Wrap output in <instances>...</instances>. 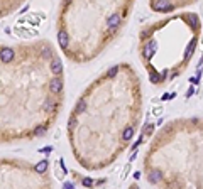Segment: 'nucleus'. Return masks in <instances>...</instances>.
Instances as JSON below:
<instances>
[{"instance_id": "obj_16", "label": "nucleus", "mask_w": 203, "mask_h": 189, "mask_svg": "<svg viewBox=\"0 0 203 189\" xmlns=\"http://www.w3.org/2000/svg\"><path fill=\"white\" fill-rule=\"evenodd\" d=\"M152 130H154V123H147V125L144 127V130H142V137H147V135H151Z\"/></svg>"}, {"instance_id": "obj_14", "label": "nucleus", "mask_w": 203, "mask_h": 189, "mask_svg": "<svg viewBox=\"0 0 203 189\" xmlns=\"http://www.w3.org/2000/svg\"><path fill=\"white\" fill-rule=\"evenodd\" d=\"M46 169H47V160H41V162L37 164L36 167H34V171L39 172V174H42V172L46 171Z\"/></svg>"}, {"instance_id": "obj_19", "label": "nucleus", "mask_w": 203, "mask_h": 189, "mask_svg": "<svg viewBox=\"0 0 203 189\" xmlns=\"http://www.w3.org/2000/svg\"><path fill=\"white\" fill-rule=\"evenodd\" d=\"M151 32H152V29H147V30H142L141 32V39H147L149 36H151Z\"/></svg>"}, {"instance_id": "obj_26", "label": "nucleus", "mask_w": 203, "mask_h": 189, "mask_svg": "<svg viewBox=\"0 0 203 189\" xmlns=\"http://www.w3.org/2000/svg\"><path fill=\"white\" fill-rule=\"evenodd\" d=\"M190 83H191V84H196V83H198V80H196V78H191V80H190Z\"/></svg>"}, {"instance_id": "obj_27", "label": "nucleus", "mask_w": 203, "mask_h": 189, "mask_svg": "<svg viewBox=\"0 0 203 189\" xmlns=\"http://www.w3.org/2000/svg\"><path fill=\"white\" fill-rule=\"evenodd\" d=\"M134 189H139V187H134Z\"/></svg>"}, {"instance_id": "obj_5", "label": "nucleus", "mask_w": 203, "mask_h": 189, "mask_svg": "<svg viewBox=\"0 0 203 189\" xmlns=\"http://www.w3.org/2000/svg\"><path fill=\"white\" fill-rule=\"evenodd\" d=\"M185 20L190 24V27H191L193 30L200 29V19H198L196 14H185Z\"/></svg>"}, {"instance_id": "obj_3", "label": "nucleus", "mask_w": 203, "mask_h": 189, "mask_svg": "<svg viewBox=\"0 0 203 189\" xmlns=\"http://www.w3.org/2000/svg\"><path fill=\"white\" fill-rule=\"evenodd\" d=\"M120 20H122V15L120 14H112L109 17V20H107V26H109V34L112 36L113 32L117 30V27H119Z\"/></svg>"}, {"instance_id": "obj_17", "label": "nucleus", "mask_w": 203, "mask_h": 189, "mask_svg": "<svg viewBox=\"0 0 203 189\" xmlns=\"http://www.w3.org/2000/svg\"><path fill=\"white\" fill-rule=\"evenodd\" d=\"M117 73H119V68H117V66H113V68H110V69H109V73H107V78H113Z\"/></svg>"}, {"instance_id": "obj_25", "label": "nucleus", "mask_w": 203, "mask_h": 189, "mask_svg": "<svg viewBox=\"0 0 203 189\" xmlns=\"http://www.w3.org/2000/svg\"><path fill=\"white\" fill-rule=\"evenodd\" d=\"M65 189H73V184H69V182H66V184H65Z\"/></svg>"}, {"instance_id": "obj_21", "label": "nucleus", "mask_w": 203, "mask_h": 189, "mask_svg": "<svg viewBox=\"0 0 203 189\" xmlns=\"http://www.w3.org/2000/svg\"><path fill=\"white\" fill-rule=\"evenodd\" d=\"M83 186H93V181H91L90 177H88V179H83Z\"/></svg>"}, {"instance_id": "obj_18", "label": "nucleus", "mask_w": 203, "mask_h": 189, "mask_svg": "<svg viewBox=\"0 0 203 189\" xmlns=\"http://www.w3.org/2000/svg\"><path fill=\"white\" fill-rule=\"evenodd\" d=\"M168 189H181V184L178 181H173L171 184H168Z\"/></svg>"}, {"instance_id": "obj_8", "label": "nucleus", "mask_w": 203, "mask_h": 189, "mask_svg": "<svg viewBox=\"0 0 203 189\" xmlns=\"http://www.w3.org/2000/svg\"><path fill=\"white\" fill-rule=\"evenodd\" d=\"M147 179H149V182H152V184H157V182L163 181V172H161L159 169H152V171L149 172Z\"/></svg>"}, {"instance_id": "obj_6", "label": "nucleus", "mask_w": 203, "mask_h": 189, "mask_svg": "<svg viewBox=\"0 0 203 189\" xmlns=\"http://www.w3.org/2000/svg\"><path fill=\"white\" fill-rule=\"evenodd\" d=\"M51 71L58 76V74L63 73V62H61V58H58V56H54L53 58V61H51Z\"/></svg>"}, {"instance_id": "obj_1", "label": "nucleus", "mask_w": 203, "mask_h": 189, "mask_svg": "<svg viewBox=\"0 0 203 189\" xmlns=\"http://www.w3.org/2000/svg\"><path fill=\"white\" fill-rule=\"evenodd\" d=\"M156 51H157V42L154 39H149L147 42L144 44V47H142V58H144L146 61H151V58L156 54Z\"/></svg>"}, {"instance_id": "obj_10", "label": "nucleus", "mask_w": 203, "mask_h": 189, "mask_svg": "<svg viewBox=\"0 0 203 189\" xmlns=\"http://www.w3.org/2000/svg\"><path fill=\"white\" fill-rule=\"evenodd\" d=\"M58 41H59V46H61L63 49L68 47L69 41H68V34H66V30H59L58 32Z\"/></svg>"}, {"instance_id": "obj_4", "label": "nucleus", "mask_w": 203, "mask_h": 189, "mask_svg": "<svg viewBox=\"0 0 203 189\" xmlns=\"http://www.w3.org/2000/svg\"><path fill=\"white\" fill-rule=\"evenodd\" d=\"M49 90H51V93H54V94L61 93V90H63V80L59 76L53 78V80L49 81Z\"/></svg>"}, {"instance_id": "obj_2", "label": "nucleus", "mask_w": 203, "mask_h": 189, "mask_svg": "<svg viewBox=\"0 0 203 189\" xmlns=\"http://www.w3.org/2000/svg\"><path fill=\"white\" fill-rule=\"evenodd\" d=\"M174 7H176V5L168 2V0H154V2H151V9L156 12H169V10H173Z\"/></svg>"}, {"instance_id": "obj_11", "label": "nucleus", "mask_w": 203, "mask_h": 189, "mask_svg": "<svg viewBox=\"0 0 203 189\" xmlns=\"http://www.w3.org/2000/svg\"><path fill=\"white\" fill-rule=\"evenodd\" d=\"M149 78H151V83H159L161 81V76H159V73H157L156 69L152 68V66H149Z\"/></svg>"}, {"instance_id": "obj_24", "label": "nucleus", "mask_w": 203, "mask_h": 189, "mask_svg": "<svg viewBox=\"0 0 203 189\" xmlns=\"http://www.w3.org/2000/svg\"><path fill=\"white\" fill-rule=\"evenodd\" d=\"M36 134H44V128H42V127L36 128Z\"/></svg>"}, {"instance_id": "obj_22", "label": "nucleus", "mask_w": 203, "mask_h": 189, "mask_svg": "<svg viewBox=\"0 0 203 189\" xmlns=\"http://www.w3.org/2000/svg\"><path fill=\"white\" fill-rule=\"evenodd\" d=\"M51 150H53L51 147H44V149H41V152H44V154H49Z\"/></svg>"}, {"instance_id": "obj_13", "label": "nucleus", "mask_w": 203, "mask_h": 189, "mask_svg": "<svg viewBox=\"0 0 203 189\" xmlns=\"http://www.w3.org/2000/svg\"><path fill=\"white\" fill-rule=\"evenodd\" d=\"M132 135H134V127H127L122 134V138L125 142H129V140H132Z\"/></svg>"}, {"instance_id": "obj_12", "label": "nucleus", "mask_w": 203, "mask_h": 189, "mask_svg": "<svg viewBox=\"0 0 203 189\" xmlns=\"http://www.w3.org/2000/svg\"><path fill=\"white\" fill-rule=\"evenodd\" d=\"M54 108H56V103H54V100H51V98H47L42 105V110H46V112H53Z\"/></svg>"}, {"instance_id": "obj_20", "label": "nucleus", "mask_w": 203, "mask_h": 189, "mask_svg": "<svg viewBox=\"0 0 203 189\" xmlns=\"http://www.w3.org/2000/svg\"><path fill=\"white\" fill-rule=\"evenodd\" d=\"M42 56H44V58H51V49H49V47H44V49H42Z\"/></svg>"}, {"instance_id": "obj_7", "label": "nucleus", "mask_w": 203, "mask_h": 189, "mask_svg": "<svg viewBox=\"0 0 203 189\" xmlns=\"http://www.w3.org/2000/svg\"><path fill=\"white\" fill-rule=\"evenodd\" d=\"M0 59L4 62H10L14 59V51H12L10 47H2L0 49Z\"/></svg>"}, {"instance_id": "obj_23", "label": "nucleus", "mask_w": 203, "mask_h": 189, "mask_svg": "<svg viewBox=\"0 0 203 189\" xmlns=\"http://www.w3.org/2000/svg\"><path fill=\"white\" fill-rule=\"evenodd\" d=\"M193 93H195V88H190V90H188V93H186V94H188V96H191Z\"/></svg>"}, {"instance_id": "obj_15", "label": "nucleus", "mask_w": 203, "mask_h": 189, "mask_svg": "<svg viewBox=\"0 0 203 189\" xmlns=\"http://www.w3.org/2000/svg\"><path fill=\"white\" fill-rule=\"evenodd\" d=\"M87 100H80V102H78V105H76V113H83L85 110H87Z\"/></svg>"}, {"instance_id": "obj_9", "label": "nucleus", "mask_w": 203, "mask_h": 189, "mask_svg": "<svg viewBox=\"0 0 203 189\" xmlns=\"http://www.w3.org/2000/svg\"><path fill=\"white\" fill-rule=\"evenodd\" d=\"M196 42H198V39H196V37H193V39L190 41L188 47H186V51H185V62L190 61V58L193 56V51H195V47H196Z\"/></svg>"}]
</instances>
